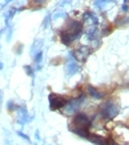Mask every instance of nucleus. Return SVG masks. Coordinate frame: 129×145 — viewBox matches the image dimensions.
<instances>
[{"instance_id": "f257e3e1", "label": "nucleus", "mask_w": 129, "mask_h": 145, "mask_svg": "<svg viewBox=\"0 0 129 145\" xmlns=\"http://www.w3.org/2000/svg\"><path fill=\"white\" fill-rule=\"evenodd\" d=\"M119 113V108L114 101H106L100 105V114L106 120H112Z\"/></svg>"}, {"instance_id": "f03ea898", "label": "nucleus", "mask_w": 129, "mask_h": 145, "mask_svg": "<svg viewBox=\"0 0 129 145\" xmlns=\"http://www.w3.org/2000/svg\"><path fill=\"white\" fill-rule=\"evenodd\" d=\"M64 32H66L68 36L73 40L79 39L82 33V24L76 20H68V22L66 24V28L62 30Z\"/></svg>"}, {"instance_id": "7ed1b4c3", "label": "nucleus", "mask_w": 129, "mask_h": 145, "mask_svg": "<svg viewBox=\"0 0 129 145\" xmlns=\"http://www.w3.org/2000/svg\"><path fill=\"white\" fill-rule=\"evenodd\" d=\"M83 103H85V97L83 95L76 97V99H73V100L66 103V105L64 106V113L67 114V115H72V114L77 113L80 110Z\"/></svg>"}, {"instance_id": "20e7f679", "label": "nucleus", "mask_w": 129, "mask_h": 145, "mask_svg": "<svg viewBox=\"0 0 129 145\" xmlns=\"http://www.w3.org/2000/svg\"><path fill=\"white\" fill-rule=\"evenodd\" d=\"M91 125V120L85 113H77L72 120V125L70 127L76 129H89Z\"/></svg>"}, {"instance_id": "39448f33", "label": "nucleus", "mask_w": 129, "mask_h": 145, "mask_svg": "<svg viewBox=\"0 0 129 145\" xmlns=\"http://www.w3.org/2000/svg\"><path fill=\"white\" fill-rule=\"evenodd\" d=\"M48 99H49V106H50L51 111L62 109L66 105V103H67V100L65 97L57 95L55 93H50Z\"/></svg>"}, {"instance_id": "423d86ee", "label": "nucleus", "mask_w": 129, "mask_h": 145, "mask_svg": "<svg viewBox=\"0 0 129 145\" xmlns=\"http://www.w3.org/2000/svg\"><path fill=\"white\" fill-rule=\"evenodd\" d=\"M17 110H18V118H17V122H18L19 124L24 125V124H27V123L31 122V119H32V118H30V116L28 115V112H27V110L24 109V106H19Z\"/></svg>"}, {"instance_id": "0eeeda50", "label": "nucleus", "mask_w": 129, "mask_h": 145, "mask_svg": "<svg viewBox=\"0 0 129 145\" xmlns=\"http://www.w3.org/2000/svg\"><path fill=\"white\" fill-rule=\"evenodd\" d=\"M73 54H75V58L77 59V60L79 61H86L87 60V58H88V56L90 54V49L88 48V47H80V48H78L75 52H73Z\"/></svg>"}, {"instance_id": "6e6552de", "label": "nucleus", "mask_w": 129, "mask_h": 145, "mask_svg": "<svg viewBox=\"0 0 129 145\" xmlns=\"http://www.w3.org/2000/svg\"><path fill=\"white\" fill-rule=\"evenodd\" d=\"M88 140L96 145H108V140H106L105 137L97 135V134H89Z\"/></svg>"}, {"instance_id": "1a4fd4ad", "label": "nucleus", "mask_w": 129, "mask_h": 145, "mask_svg": "<svg viewBox=\"0 0 129 145\" xmlns=\"http://www.w3.org/2000/svg\"><path fill=\"white\" fill-rule=\"evenodd\" d=\"M80 70V67L75 62V61H69L68 64L66 65V73L70 76V75H73L77 72H79Z\"/></svg>"}, {"instance_id": "9d476101", "label": "nucleus", "mask_w": 129, "mask_h": 145, "mask_svg": "<svg viewBox=\"0 0 129 145\" xmlns=\"http://www.w3.org/2000/svg\"><path fill=\"white\" fill-rule=\"evenodd\" d=\"M87 90H88V93H89V95L91 97H94L96 100H100V99H103L104 97V93H101V92H99L96 88H94L93 85H88L87 86Z\"/></svg>"}, {"instance_id": "9b49d317", "label": "nucleus", "mask_w": 129, "mask_h": 145, "mask_svg": "<svg viewBox=\"0 0 129 145\" xmlns=\"http://www.w3.org/2000/svg\"><path fill=\"white\" fill-rule=\"evenodd\" d=\"M82 19H83V21H90V22H93L94 24H98V18L95 16L94 12H90V11H87L83 13V16H82Z\"/></svg>"}, {"instance_id": "f8f14e48", "label": "nucleus", "mask_w": 129, "mask_h": 145, "mask_svg": "<svg viewBox=\"0 0 129 145\" xmlns=\"http://www.w3.org/2000/svg\"><path fill=\"white\" fill-rule=\"evenodd\" d=\"M70 131L75 134L79 135L82 138H88L89 136V129H76V127H70Z\"/></svg>"}, {"instance_id": "ddd939ff", "label": "nucleus", "mask_w": 129, "mask_h": 145, "mask_svg": "<svg viewBox=\"0 0 129 145\" xmlns=\"http://www.w3.org/2000/svg\"><path fill=\"white\" fill-rule=\"evenodd\" d=\"M98 33H99V31H98V29L96 28V27H93V28H90L88 31H87V39L89 40V41H96L97 40V38H98Z\"/></svg>"}, {"instance_id": "4468645a", "label": "nucleus", "mask_w": 129, "mask_h": 145, "mask_svg": "<svg viewBox=\"0 0 129 145\" xmlns=\"http://www.w3.org/2000/svg\"><path fill=\"white\" fill-rule=\"evenodd\" d=\"M42 47V40H36L35 42H34V44H32V47H31V50H30V54L32 56V57H35L36 54L40 51V48Z\"/></svg>"}, {"instance_id": "2eb2a0df", "label": "nucleus", "mask_w": 129, "mask_h": 145, "mask_svg": "<svg viewBox=\"0 0 129 145\" xmlns=\"http://www.w3.org/2000/svg\"><path fill=\"white\" fill-rule=\"evenodd\" d=\"M18 11L16 8H10L8 11L5 13V19H6V24L9 25V21L13 18V16L16 14V12Z\"/></svg>"}, {"instance_id": "dca6fc26", "label": "nucleus", "mask_w": 129, "mask_h": 145, "mask_svg": "<svg viewBox=\"0 0 129 145\" xmlns=\"http://www.w3.org/2000/svg\"><path fill=\"white\" fill-rule=\"evenodd\" d=\"M116 24H117L118 27H124V25L129 24V17H127V16H121V17L117 18Z\"/></svg>"}, {"instance_id": "f3484780", "label": "nucleus", "mask_w": 129, "mask_h": 145, "mask_svg": "<svg viewBox=\"0 0 129 145\" xmlns=\"http://www.w3.org/2000/svg\"><path fill=\"white\" fill-rule=\"evenodd\" d=\"M116 0H95V6L99 9H103L107 2H114Z\"/></svg>"}, {"instance_id": "a211bd4d", "label": "nucleus", "mask_w": 129, "mask_h": 145, "mask_svg": "<svg viewBox=\"0 0 129 145\" xmlns=\"http://www.w3.org/2000/svg\"><path fill=\"white\" fill-rule=\"evenodd\" d=\"M24 71H26V73H27V75H29V76H34V74H35V70L30 67V65H24Z\"/></svg>"}, {"instance_id": "6ab92c4d", "label": "nucleus", "mask_w": 129, "mask_h": 145, "mask_svg": "<svg viewBox=\"0 0 129 145\" xmlns=\"http://www.w3.org/2000/svg\"><path fill=\"white\" fill-rule=\"evenodd\" d=\"M67 14H66V12L64 11H56L54 13V16L51 17L54 20H56V19H58V18H64V17H66Z\"/></svg>"}, {"instance_id": "aec40b11", "label": "nucleus", "mask_w": 129, "mask_h": 145, "mask_svg": "<svg viewBox=\"0 0 129 145\" xmlns=\"http://www.w3.org/2000/svg\"><path fill=\"white\" fill-rule=\"evenodd\" d=\"M18 108H19V106H17L13 101H8V103H7V109L9 110V111H15V110H17Z\"/></svg>"}, {"instance_id": "412c9836", "label": "nucleus", "mask_w": 129, "mask_h": 145, "mask_svg": "<svg viewBox=\"0 0 129 145\" xmlns=\"http://www.w3.org/2000/svg\"><path fill=\"white\" fill-rule=\"evenodd\" d=\"M34 60H35L36 63L41 62V60H42V52H41V51H39V52L36 54L35 57H34Z\"/></svg>"}, {"instance_id": "4be33fe9", "label": "nucleus", "mask_w": 129, "mask_h": 145, "mask_svg": "<svg viewBox=\"0 0 129 145\" xmlns=\"http://www.w3.org/2000/svg\"><path fill=\"white\" fill-rule=\"evenodd\" d=\"M50 20H51V13H48L47 16H46V18H45V20H44V27L45 28H47L48 25H49Z\"/></svg>"}, {"instance_id": "5701e85b", "label": "nucleus", "mask_w": 129, "mask_h": 145, "mask_svg": "<svg viewBox=\"0 0 129 145\" xmlns=\"http://www.w3.org/2000/svg\"><path fill=\"white\" fill-rule=\"evenodd\" d=\"M11 37H12V27L11 25H8V32H7V37H6L7 42H9V41H10Z\"/></svg>"}, {"instance_id": "b1692460", "label": "nucleus", "mask_w": 129, "mask_h": 145, "mask_svg": "<svg viewBox=\"0 0 129 145\" xmlns=\"http://www.w3.org/2000/svg\"><path fill=\"white\" fill-rule=\"evenodd\" d=\"M17 134H18L19 136H21V137H22L24 140H26L27 142H30V138H29V136H28V135H26V134H24L22 132H20V131H19V132H17Z\"/></svg>"}, {"instance_id": "393cba45", "label": "nucleus", "mask_w": 129, "mask_h": 145, "mask_svg": "<svg viewBox=\"0 0 129 145\" xmlns=\"http://www.w3.org/2000/svg\"><path fill=\"white\" fill-rule=\"evenodd\" d=\"M22 48H24V46H22V44H19V46L17 47V50H16V53H17L18 56H20V54L22 53Z\"/></svg>"}, {"instance_id": "a878e982", "label": "nucleus", "mask_w": 129, "mask_h": 145, "mask_svg": "<svg viewBox=\"0 0 129 145\" xmlns=\"http://www.w3.org/2000/svg\"><path fill=\"white\" fill-rule=\"evenodd\" d=\"M35 3H37V5H42V3H45L47 0H32Z\"/></svg>"}, {"instance_id": "bb28decb", "label": "nucleus", "mask_w": 129, "mask_h": 145, "mask_svg": "<svg viewBox=\"0 0 129 145\" xmlns=\"http://www.w3.org/2000/svg\"><path fill=\"white\" fill-rule=\"evenodd\" d=\"M121 10L124 12H127L129 10V7L127 6V5H122V7H121Z\"/></svg>"}, {"instance_id": "cd10ccee", "label": "nucleus", "mask_w": 129, "mask_h": 145, "mask_svg": "<svg viewBox=\"0 0 129 145\" xmlns=\"http://www.w3.org/2000/svg\"><path fill=\"white\" fill-rule=\"evenodd\" d=\"M13 0H3V5H1V8H3L6 5H8V3H10V2H12Z\"/></svg>"}, {"instance_id": "c85d7f7f", "label": "nucleus", "mask_w": 129, "mask_h": 145, "mask_svg": "<svg viewBox=\"0 0 129 145\" xmlns=\"http://www.w3.org/2000/svg\"><path fill=\"white\" fill-rule=\"evenodd\" d=\"M67 2H70V0H62V1L60 2V6H64V5L67 3Z\"/></svg>"}, {"instance_id": "c756f323", "label": "nucleus", "mask_w": 129, "mask_h": 145, "mask_svg": "<svg viewBox=\"0 0 129 145\" xmlns=\"http://www.w3.org/2000/svg\"><path fill=\"white\" fill-rule=\"evenodd\" d=\"M2 69H3V63L0 61V70H2Z\"/></svg>"}, {"instance_id": "7c9ffc66", "label": "nucleus", "mask_w": 129, "mask_h": 145, "mask_svg": "<svg viewBox=\"0 0 129 145\" xmlns=\"http://www.w3.org/2000/svg\"><path fill=\"white\" fill-rule=\"evenodd\" d=\"M2 32H3V29H1V30H0V37H1V35H2Z\"/></svg>"}]
</instances>
